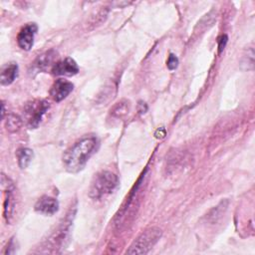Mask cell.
I'll list each match as a JSON object with an SVG mask.
<instances>
[{"instance_id":"cell-6","label":"cell","mask_w":255,"mask_h":255,"mask_svg":"<svg viewBox=\"0 0 255 255\" xmlns=\"http://www.w3.org/2000/svg\"><path fill=\"white\" fill-rule=\"evenodd\" d=\"M79 72V66L72 58H66L59 61L52 67V73L55 76H67L71 77Z\"/></svg>"},{"instance_id":"cell-15","label":"cell","mask_w":255,"mask_h":255,"mask_svg":"<svg viewBox=\"0 0 255 255\" xmlns=\"http://www.w3.org/2000/svg\"><path fill=\"white\" fill-rule=\"evenodd\" d=\"M166 65H167V68H168L170 71L176 69V68H177V65H178V59H177V57H176L175 55H173V54H170L169 57H168V60H167V64H166Z\"/></svg>"},{"instance_id":"cell-4","label":"cell","mask_w":255,"mask_h":255,"mask_svg":"<svg viewBox=\"0 0 255 255\" xmlns=\"http://www.w3.org/2000/svg\"><path fill=\"white\" fill-rule=\"evenodd\" d=\"M49 109V104L46 101H36L29 104L26 108L28 125L31 128H37L42 120V117Z\"/></svg>"},{"instance_id":"cell-16","label":"cell","mask_w":255,"mask_h":255,"mask_svg":"<svg viewBox=\"0 0 255 255\" xmlns=\"http://www.w3.org/2000/svg\"><path fill=\"white\" fill-rule=\"evenodd\" d=\"M226 43H227V36L226 35L220 36L219 39H218V51H219V53H221L222 50L225 48Z\"/></svg>"},{"instance_id":"cell-5","label":"cell","mask_w":255,"mask_h":255,"mask_svg":"<svg viewBox=\"0 0 255 255\" xmlns=\"http://www.w3.org/2000/svg\"><path fill=\"white\" fill-rule=\"evenodd\" d=\"M37 30L38 27L35 23H29L20 30L17 36V43L21 49L29 51L32 48Z\"/></svg>"},{"instance_id":"cell-12","label":"cell","mask_w":255,"mask_h":255,"mask_svg":"<svg viewBox=\"0 0 255 255\" xmlns=\"http://www.w3.org/2000/svg\"><path fill=\"white\" fill-rule=\"evenodd\" d=\"M18 164L21 168H26L33 158V150L27 147H23L17 150Z\"/></svg>"},{"instance_id":"cell-11","label":"cell","mask_w":255,"mask_h":255,"mask_svg":"<svg viewBox=\"0 0 255 255\" xmlns=\"http://www.w3.org/2000/svg\"><path fill=\"white\" fill-rule=\"evenodd\" d=\"M54 56H55V53L52 50L39 56L38 59L34 63V69H36L37 71L45 70L53 62Z\"/></svg>"},{"instance_id":"cell-8","label":"cell","mask_w":255,"mask_h":255,"mask_svg":"<svg viewBox=\"0 0 255 255\" xmlns=\"http://www.w3.org/2000/svg\"><path fill=\"white\" fill-rule=\"evenodd\" d=\"M35 210L44 215H53L59 210V202L54 197L44 195L36 202Z\"/></svg>"},{"instance_id":"cell-17","label":"cell","mask_w":255,"mask_h":255,"mask_svg":"<svg viewBox=\"0 0 255 255\" xmlns=\"http://www.w3.org/2000/svg\"><path fill=\"white\" fill-rule=\"evenodd\" d=\"M4 113H5V109H4V103H2V118H4Z\"/></svg>"},{"instance_id":"cell-1","label":"cell","mask_w":255,"mask_h":255,"mask_svg":"<svg viewBox=\"0 0 255 255\" xmlns=\"http://www.w3.org/2000/svg\"><path fill=\"white\" fill-rule=\"evenodd\" d=\"M98 146V139L94 135H89L75 142L63 155L64 167L69 172H78L84 168L90 157L94 154Z\"/></svg>"},{"instance_id":"cell-13","label":"cell","mask_w":255,"mask_h":255,"mask_svg":"<svg viewBox=\"0 0 255 255\" xmlns=\"http://www.w3.org/2000/svg\"><path fill=\"white\" fill-rule=\"evenodd\" d=\"M21 126H22V120L20 119V117L13 115V114H11L7 117L6 128L9 131H11V132L16 131L21 128Z\"/></svg>"},{"instance_id":"cell-3","label":"cell","mask_w":255,"mask_h":255,"mask_svg":"<svg viewBox=\"0 0 255 255\" xmlns=\"http://www.w3.org/2000/svg\"><path fill=\"white\" fill-rule=\"evenodd\" d=\"M161 230L151 227L142 232L127 250L128 254H146L161 237Z\"/></svg>"},{"instance_id":"cell-10","label":"cell","mask_w":255,"mask_h":255,"mask_svg":"<svg viewBox=\"0 0 255 255\" xmlns=\"http://www.w3.org/2000/svg\"><path fill=\"white\" fill-rule=\"evenodd\" d=\"M18 75V66L15 63H11L4 67L1 72L0 82L3 86H8L14 82Z\"/></svg>"},{"instance_id":"cell-14","label":"cell","mask_w":255,"mask_h":255,"mask_svg":"<svg viewBox=\"0 0 255 255\" xmlns=\"http://www.w3.org/2000/svg\"><path fill=\"white\" fill-rule=\"evenodd\" d=\"M127 104H128V102L118 103V105H116V107L112 111V115L115 117H118V118L121 117L122 115H126L127 112L128 111V105H127Z\"/></svg>"},{"instance_id":"cell-7","label":"cell","mask_w":255,"mask_h":255,"mask_svg":"<svg viewBox=\"0 0 255 255\" xmlns=\"http://www.w3.org/2000/svg\"><path fill=\"white\" fill-rule=\"evenodd\" d=\"M74 85L64 79H58L52 86L50 90V95L56 102H61L67 98L70 93L73 91Z\"/></svg>"},{"instance_id":"cell-2","label":"cell","mask_w":255,"mask_h":255,"mask_svg":"<svg viewBox=\"0 0 255 255\" xmlns=\"http://www.w3.org/2000/svg\"><path fill=\"white\" fill-rule=\"evenodd\" d=\"M118 184L119 178L115 173L103 170L95 175L89 189V196L94 200H100L111 194Z\"/></svg>"},{"instance_id":"cell-9","label":"cell","mask_w":255,"mask_h":255,"mask_svg":"<svg viewBox=\"0 0 255 255\" xmlns=\"http://www.w3.org/2000/svg\"><path fill=\"white\" fill-rule=\"evenodd\" d=\"M3 190L5 191V199H4V207H3V214L7 222H9L13 216L14 209H15V196L13 193L14 185L11 182L10 184L6 185V187H3Z\"/></svg>"}]
</instances>
